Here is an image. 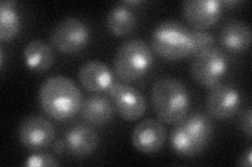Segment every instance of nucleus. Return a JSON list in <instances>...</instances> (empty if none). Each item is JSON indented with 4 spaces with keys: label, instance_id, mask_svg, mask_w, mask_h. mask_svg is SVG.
Masks as SVG:
<instances>
[{
    "label": "nucleus",
    "instance_id": "obj_2",
    "mask_svg": "<svg viewBox=\"0 0 252 167\" xmlns=\"http://www.w3.org/2000/svg\"><path fill=\"white\" fill-rule=\"evenodd\" d=\"M151 99L159 120L176 124L188 114L190 95L185 85L172 77H162L154 83Z\"/></svg>",
    "mask_w": 252,
    "mask_h": 167
},
{
    "label": "nucleus",
    "instance_id": "obj_24",
    "mask_svg": "<svg viewBox=\"0 0 252 167\" xmlns=\"http://www.w3.org/2000/svg\"><path fill=\"white\" fill-rule=\"evenodd\" d=\"M53 149L55 150V153L58 155H62L66 153V145H65V141L64 139H59L56 140L53 143Z\"/></svg>",
    "mask_w": 252,
    "mask_h": 167
},
{
    "label": "nucleus",
    "instance_id": "obj_10",
    "mask_svg": "<svg viewBox=\"0 0 252 167\" xmlns=\"http://www.w3.org/2000/svg\"><path fill=\"white\" fill-rule=\"evenodd\" d=\"M242 97L238 89L229 85L219 84L210 88L206 98L209 115L218 119H227L238 112Z\"/></svg>",
    "mask_w": 252,
    "mask_h": 167
},
{
    "label": "nucleus",
    "instance_id": "obj_20",
    "mask_svg": "<svg viewBox=\"0 0 252 167\" xmlns=\"http://www.w3.org/2000/svg\"><path fill=\"white\" fill-rule=\"evenodd\" d=\"M191 41H192V50L190 57H196L216 47V39L207 31L193 29L190 30Z\"/></svg>",
    "mask_w": 252,
    "mask_h": 167
},
{
    "label": "nucleus",
    "instance_id": "obj_21",
    "mask_svg": "<svg viewBox=\"0 0 252 167\" xmlns=\"http://www.w3.org/2000/svg\"><path fill=\"white\" fill-rule=\"evenodd\" d=\"M23 164L29 167H41V166H58L59 162L56 160V158L51 154L38 152L31 155Z\"/></svg>",
    "mask_w": 252,
    "mask_h": 167
},
{
    "label": "nucleus",
    "instance_id": "obj_4",
    "mask_svg": "<svg viewBox=\"0 0 252 167\" xmlns=\"http://www.w3.org/2000/svg\"><path fill=\"white\" fill-rule=\"evenodd\" d=\"M154 64L153 50L145 41L131 39L124 42L117 50L115 72L125 83L136 82L147 74Z\"/></svg>",
    "mask_w": 252,
    "mask_h": 167
},
{
    "label": "nucleus",
    "instance_id": "obj_25",
    "mask_svg": "<svg viewBox=\"0 0 252 167\" xmlns=\"http://www.w3.org/2000/svg\"><path fill=\"white\" fill-rule=\"evenodd\" d=\"M123 3L126 4V5L130 6V5H138V4H141V3H143V1H140V0H135V1H124Z\"/></svg>",
    "mask_w": 252,
    "mask_h": 167
},
{
    "label": "nucleus",
    "instance_id": "obj_6",
    "mask_svg": "<svg viewBox=\"0 0 252 167\" xmlns=\"http://www.w3.org/2000/svg\"><path fill=\"white\" fill-rule=\"evenodd\" d=\"M50 39L53 46L60 52L73 54L81 51L89 44L91 31L84 21L68 17L57 23Z\"/></svg>",
    "mask_w": 252,
    "mask_h": 167
},
{
    "label": "nucleus",
    "instance_id": "obj_12",
    "mask_svg": "<svg viewBox=\"0 0 252 167\" xmlns=\"http://www.w3.org/2000/svg\"><path fill=\"white\" fill-rule=\"evenodd\" d=\"M223 12V4L218 0H186L182 13L194 29L204 30L218 22Z\"/></svg>",
    "mask_w": 252,
    "mask_h": 167
},
{
    "label": "nucleus",
    "instance_id": "obj_7",
    "mask_svg": "<svg viewBox=\"0 0 252 167\" xmlns=\"http://www.w3.org/2000/svg\"><path fill=\"white\" fill-rule=\"evenodd\" d=\"M229 61L226 53L218 47L194 57L191 64V75L200 85L212 88L220 84L226 75Z\"/></svg>",
    "mask_w": 252,
    "mask_h": 167
},
{
    "label": "nucleus",
    "instance_id": "obj_22",
    "mask_svg": "<svg viewBox=\"0 0 252 167\" xmlns=\"http://www.w3.org/2000/svg\"><path fill=\"white\" fill-rule=\"evenodd\" d=\"M240 125L242 131L250 138L252 136V112L250 108H248L242 114L240 119Z\"/></svg>",
    "mask_w": 252,
    "mask_h": 167
},
{
    "label": "nucleus",
    "instance_id": "obj_9",
    "mask_svg": "<svg viewBox=\"0 0 252 167\" xmlns=\"http://www.w3.org/2000/svg\"><path fill=\"white\" fill-rule=\"evenodd\" d=\"M18 136L23 146L34 152H39L54 142L56 130L46 118L37 115L30 116L21 122Z\"/></svg>",
    "mask_w": 252,
    "mask_h": 167
},
{
    "label": "nucleus",
    "instance_id": "obj_19",
    "mask_svg": "<svg viewBox=\"0 0 252 167\" xmlns=\"http://www.w3.org/2000/svg\"><path fill=\"white\" fill-rule=\"evenodd\" d=\"M15 1H2L0 4V40L9 41L18 35L21 28V16Z\"/></svg>",
    "mask_w": 252,
    "mask_h": 167
},
{
    "label": "nucleus",
    "instance_id": "obj_11",
    "mask_svg": "<svg viewBox=\"0 0 252 167\" xmlns=\"http://www.w3.org/2000/svg\"><path fill=\"white\" fill-rule=\"evenodd\" d=\"M166 137L167 132L161 120L146 118L135 126L131 135V142L139 152L154 154L163 147Z\"/></svg>",
    "mask_w": 252,
    "mask_h": 167
},
{
    "label": "nucleus",
    "instance_id": "obj_13",
    "mask_svg": "<svg viewBox=\"0 0 252 167\" xmlns=\"http://www.w3.org/2000/svg\"><path fill=\"white\" fill-rule=\"evenodd\" d=\"M66 152L76 157L93 154L99 144L97 131L88 124H77L70 128L64 136Z\"/></svg>",
    "mask_w": 252,
    "mask_h": 167
},
{
    "label": "nucleus",
    "instance_id": "obj_17",
    "mask_svg": "<svg viewBox=\"0 0 252 167\" xmlns=\"http://www.w3.org/2000/svg\"><path fill=\"white\" fill-rule=\"evenodd\" d=\"M26 65L37 72L49 70L55 62V53L50 44L42 40H33L23 49Z\"/></svg>",
    "mask_w": 252,
    "mask_h": 167
},
{
    "label": "nucleus",
    "instance_id": "obj_16",
    "mask_svg": "<svg viewBox=\"0 0 252 167\" xmlns=\"http://www.w3.org/2000/svg\"><path fill=\"white\" fill-rule=\"evenodd\" d=\"M220 42L226 49L241 52L247 50L251 44V29L241 20L227 21L220 34Z\"/></svg>",
    "mask_w": 252,
    "mask_h": 167
},
{
    "label": "nucleus",
    "instance_id": "obj_1",
    "mask_svg": "<svg viewBox=\"0 0 252 167\" xmlns=\"http://www.w3.org/2000/svg\"><path fill=\"white\" fill-rule=\"evenodd\" d=\"M39 102L47 115L56 120H65L80 111L83 96L72 79L55 75L41 84Z\"/></svg>",
    "mask_w": 252,
    "mask_h": 167
},
{
    "label": "nucleus",
    "instance_id": "obj_5",
    "mask_svg": "<svg viewBox=\"0 0 252 167\" xmlns=\"http://www.w3.org/2000/svg\"><path fill=\"white\" fill-rule=\"evenodd\" d=\"M152 47L162 58L170 61L190 57L192 50L190 30L176 21H162L153 31Z\"/></svg>",
    "mask_w": 252,
    "mask_h": 167
},
{
    "label": "nucleus",
    "instance_id": "obj_18",
    "mask_svg": "<svg viewBox=\"0 0 252 167\" xmlns=\"http://www.w3.org/2000/svg\"><path fill=\"white\" fill-rule=\"evenodd\" d=\"M137 17L131 7L122 3L114 5L106 16L108 29L115 36L123 37L130 34L135 29Z\"/></svg>",
    "mask_w": 252,
    "mask_h": 167
},
{
    "label": "nucleus",
    "instance_id": "obj_23",
    "mask_svg": "<svg viewBox=\"0 0 252 167\" xmlns=\"http://www.w3.org/2000/svg\"><path fill=\"white\" fill-rule=\"evenodd\" d=\"M239 165L245 166V167H250L252 165V148L251 147H249L240 158Z\"/></svg>",
    "mask_w": 252,
    "mask_h": 167
},
{
    "label": "nucleus",
    "instance_id": "obj_3",
    "mask_svg": "<svg viewBox=\"0 0 252 167\" xmlns=\"http://www.w3.org/2000/svg\"><path fill=\"white\" fill-rule=\"evenodd\" d=\"M214 124L209 115L202 112L187 114L176 123L170 133V145L182 157L201 154L211 138Z\"/></svg>",
    "mask_w": 252,
    "mask_h": 167
},
{
    "label": "nucleus",
    "instance_id": "obj_14",
    "mask_svg": "<svg viewBox=\"0 0 252 167\" xmlns=\"http://www.w3.org/2000/svg\"><path fill=\"white\" fill-rule=\"evenodd\" d=\"M79 82L90 92L107 90L113 84V73L108 66L99 60L85 63L79 69Z\"/></svg>",
    "mask_w": 252,
    "mask_h": 167
},
{
    "label": "nucleus",
    "instance_id": "obj_8",
    "mask_svg": "<svg viewBox=\"0 0 252 167\" xmlns=\"http://www.w3.org/2000/svg\"><path fill=\"white\" fill-rule=\"evenodd\" d=\"M107 91L116 111L125 120H138L145 114L146 99L135 87L123 83H113Z\"/></svg>",
    "mask_w": 252,
    "mask_h": 167
},
{
    "label": "nucleus",
    "instance_id": "obj_15",
    "mask_svg": "<svg viewBox=\"0 0 252 167\" xmlns=\"http://www.w3.org/2000/svg\"><path fill=\"white\" fill-rule=\"evenodd\" d=\"M80 112L84 120L90 124L102 125L113 120L116 109L110 98L96 93L83 100Z\"/></svg>",
    "mask_w": 252,
    "mask_h": 167
}]
</instances>
